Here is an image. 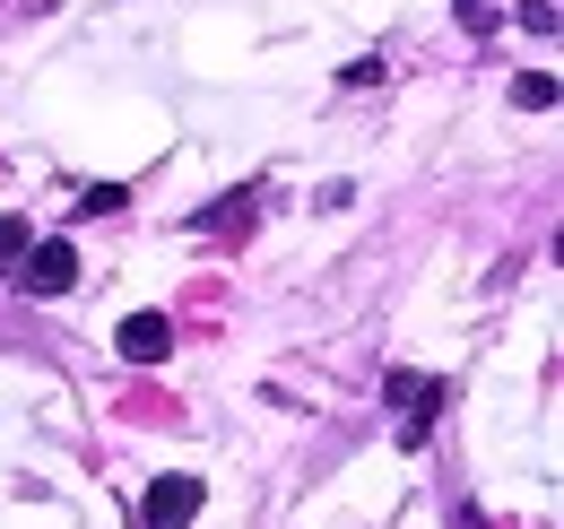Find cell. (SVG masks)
<instances>
[{
  "instance_id": "obj_1",
  "label": "cell",
  "mask_w": 564,
  "mask_h": 529,
  "mask_svg": "<svg viewBox=\"0 0 564 529\" xmlns=\"http://www.w3.org/2000/svg\"><path fill=\"white\" fill-rule=\"evenodd\" d=\"M200 504H209V486L174 468V477H156V486H148V504H140V529H192V521H200Z\"/></svg>"
},
{
  "instance_id": "obj_2",
  "label": "cell",
  "mask_w": 564,
  "mask_h": 529,
  "mask_svg": "<svg viewBox=\"0 0 564 529\" xmlns=\"http://www.w3.org/2000/svg\"><path fill=\"white\" fill-rule=\"evenodd\" d=\"M18 287H26V295H70L78 287V252L62 244V235H44V244L18 261Z\"/></svg>"
},
{
  "instance_id": "obj_3",
  "label": "cell",
  "mask_w": 564,
  "mask_h": 529,
  "mask_svg": "<svg viewBox=\"0 0 564 529\" xmlns=\"http://www.w3.org/2000/svg\"><path fill=\"white\" fill-rule=\"evenodd\" d=\"M113 347H122L131 365H165V356H174V322H165V313H131V322L113 331Z\"/></svg>"
},
{
  "instance_id": "obj_4",
  "label": "cell",
  "mask_w": 564,
  "mask_h": 529,
  "mask_svg": "<svg viewBox=\"0 0 564 529\" xmlns=\"http://www.w3.org/2000/svg\"><path fill=\"white\" fill-rule=\"evenodd\" d=\"M391 399H409V443H425V425H434V408H443V382L434 374H391Z\"/></svg>"
},
{
  "instance_id": "obj_5",
  "label": "cell",
  "mask_w": 564,
  "mask_h": 529,
  "mask_svg": "<svg viewBox=\"0 0 564 529\" xmlns=\"http://www.w3.org/2000/svg\"><path fill=\"white\" fill-rule=\"evenodd\" d=\"M26 252H35V226H26V217H0V269L18 278V261H26Z\"/></svg>"
},
{
  "instance_id": "obj_6",
  "label": "cell",
  "mask_w": 564,
  "mask_h": 529,
  "mask_svg": "<svg viewBox=\"0 0 564 529\" xmlns=\"http://www.w3.org/2000/svg\"><path fill=\"white\" fill-rule=\"evenodd\" d=\"M512 105L547 114V105H556V78H547V69H521V78H512Z\"/></svg>"
},
{
  "instance_id": "obj_7",
  "label": "cell",
  "mask_w": 564,
  "mask_h": 529,
  "mask_svg": "<svg viewBox=\"0 0 564 529\" xmlns=\"http://www.w3.org/2000/svg\"><path fill=\"white\" fill-rule=\"evenodd\" d=\"M122 199H131L122 183H96V192H78V217H105V208H122Z\"/></svg>"
}]
</instances>
